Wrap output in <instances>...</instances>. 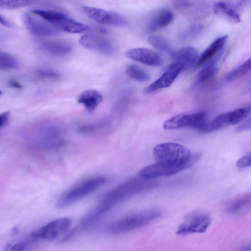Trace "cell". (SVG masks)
<instances>
[{
	"label": "cell",
	"instance_id": "7a4b0ae2",
	"mask_svg": "<svg viewBox=\"0 0 251 251\" xmlns=\"http://www.w3.org/2000/svg\"><path fill=\"white\" fill-rule=\"evenodd\" d=\"M161 215V211L155 209L136 212L112 223L107 231L111 234L124 233L145 226Z\"/></svg>",
	"mask_w": 251,
	"mask_h": 251
},
{
	"label": "cell",
	"instance_id": "277c9868",
	"mask_svg": "<svg viewBox=\"0 0 251 251\" xmlns=\"http://www.w3.org/2000/svg\"><path fill=\"white\" fill-rule=\"evenodd\" d=\"M106 181L104 176L88 178L79 182L65 192L58 200L59 207H65L81 200L102 186Z\"/></svg>",
	"mask_w": 251,
	"mask_h": 251
},
{
	"label": "cell",
	"instance_id": "603a6c76",
	"mask_svg": "<svg viewBox=\"0 0 251 251\" xmlns=\"http://www.w3.org/2000/svg\"><path fill=\"white\" fill-rule=\"evenodd\" d=\"M251 71V56L237 68L231 71L225 77L226 81L241 77Z\"/></svg>",
	"mask_w": 251,
	"mask_h": 251
},
{
	"label": "cell",
	"instance_id": "4dcf8cb0",
	"mask_svg": "<svg viewBox=\"0 0 251 251\" xmlns=\"http://www.w3.org/2000/svg\"><path fill=\"white\" fill-rule=\"evenodd\" d=\"M237 131H244L251 130V116L239 125L235 129Z\"/></svg>",
	"mask_w": 251,
	"mask_h": 251
},
{
	"label": "cell",
	"instance_id": "7402d4cb",
	"mask_svg": "<svg viewBox=\"0 0 251 251\" xmlns=\"http://www.w3.org/2000/svg\"><path fill=\"white\" fill-rule=\"evenodd\" d=\"M126 74L130 78L139 82L147 81L150 79V75L146 71L134 64L127 67Z\"/></svg>",
	"mask_w": 251,
	"mask_h": 251
},
{
	"label": "cell",
	"instance_id": "9c48e42d",
	"mask_svg": "<svg viewBox=\"0 0 251 251\" xmlns=\"http://www.w3.org/2000/svg\"><path fill=\"white\" fill-rule=\"evenodd\" d=\"M82 9L88 17L100 24L119 26L126 24L123 17L113 11L88 6H83Z\"/></svg>",
	"mask_w": 251,
	"mask_h": 251
},
{
	"label": "cell",
	"instance_id": "52a82bcc",
	"mask_svg": "<svg viewBox=\"0 0 251 251\" xmlns=\"http://www.w3.org/2000/svg\"><path fill=\"white\" fill-rule=\"evenodd\" d=\"M211 224V219L207 214L201 212L190 213L183 220L176 230L179 235L204 232Z\"/></svg>",
	"mask_w": 251,
	"mask_h": 251
},
{
	"label": "cell",
	"instance_id": "5bb4252c",
	"mask_svg": "<svg viewBox=\"0 0 251 251\" xmlns=\"http://www.w3.org/2000/svg\"><path fill=\"white\" fill-rule=\"evenodd\" d=\"M185 169L183 167L156 163L143 168L139 173V176L143 179L167 176L177 174Z\"/></svg>",
	"mask_w": 251,
	"mask_h": 251
},
{
	"label": "cell",
	"instance_id": "8992f818",
	"mask_svg": "<svg viewBox=\"0 0 251 251\" xmlns=\"http://www.w3.org/2000/svg\"><path fill=\"white\" fill-rule=\"evenodd\" d=\"M251 106H246L217 115L208 123L202 132L208 133L239 123L250 113Z\"/></svg>",
	"mask_w": 251,
	"mask_h": 251
},
{
	"label": "cell",
	"instance_id": "d6a6232c",
	"mask_svg": "<svg viewBox=\"0 0 251 251\" xmlns=\"http://www.w3.org/2000/svg\"><path fill=\"white\" fill-rule=\"evenodd\" d=\"M8 85L11 88L15 89H21L23 87L22 85L18 81L15 80H11L8 81Z\"/></svg>",
	"mask_w": 251,
	"mask_h": 251
},
{
	"label": "cell",
	"instance_id": "ba28073f",
	"mask_svg": "<svg viewBox=\"0 0 251 251\" xmlns=\"http://www.w3.org/2000/svg\"><path fill=\"white\" fill-rule=\"evenodd\" d=\"M71 224L70 219L65 217L54 220L32 232L30 236L35 240L52 241L68 230Z\"/></svg>",
	"mask_w": 251,
	"mask_h": 251
},
{
	"label": "cell",
	"instance_id": "44dd1931",
	"mask_svg": "<svg viewBox=\"0 0 251 251\" xmlns=\"http://www.w3.org/2000/svg\"><path fill=\"white\" fill-rule=\"evenodd\" d=\"M251 208V194H248L233 201L227 207V211L231 214H238Z\"/></svg>",
	"mask_w": 251,
	"mask_h": 251
},
{
	"label": "cell",
	"instance_id": "ffe728a7",
	"mask_svg": "<svg viewBox=\"0 0 251 251\" xmlns=\"http://www.w3.org/2000/svg\"><path fill=\"white\" fill-rule=\"evenodd\" d=\"M174 19L173 13L163 9L156 13L150 21L148 28L150 31H155L169 25Z\"/></svg>",
	"mask_w": 251,
	"mask_h": 251
},
{
	"label": "cell",
	"instance_id": "6da1fadb",
	"mask_svg": "<svg viewBox=\"0 0 251 251\" xmlns=\"http://www.w3.org/2000/svg\"><path fill=\"white\" fill-rule=\"evenodd\" d=\"M152 154L156 163L180 166L186 169L197 159L191 156L189 150L185 146L173 142L162 143L153 148Z\"/></svg>",
	"mask_w": 251,
	"mask_h": 251
},
{
	"label": "cell",
	"instance_id": "5b68a950",
	"mask_svg": "<svg viewBox=\"0 0 251 251\" xmlns=\"http://www.w3.org/2000/svg\"><path fill=\"white\" fill-rule=\"evenodd\" d=\"M206 118L204 111L178 114L164 122L163 127L167 130L190 127L202 132L208 123Z\"/></svg>",
	"mask_w": 251,
	"mask_h": 251
},
{
	"label": "cell",
	"instance_id": "f1b7e54d",
	"mask_svg": "<svg viewBox=\"0 0 251 251\" xmlns=\"http://www.w3.org/2000/svg\"><path fill=\"white\" fill-rule=\"evenodd\" d=\"M202 27V25L200 24L192 25L184 32L181 36L183 40H188L195 37L201 32Z\"/></svg>",
	"mask_w": 251,
	"mask_h": 251
},
{
	"label": "cell",
	"instance_id": "1f68e13d",
	"mask_svg": "<svg viewBox=\"0 0 251 251\" xmlns=\"http://www.w3.org/2000/svg\"><path fill=\"white\" fill-rule=\"evenodd\" d=\"M10 118V112L6 111L1 114L0 116V127H5L8 123Z\"/></svg>",
	"mask_w": 251,
	"mask_h": 251
},
{
	"label": "cell",
	"instance_id": "e0dca14e",
	"mask_svg": "<svg viewBox=\"0 0 251 251\" xmlns=\"http://www.w3.org/2000/svg\"><path fill=\"white\" fill-rule=\"evenodd\" d=\"M103 99L102 95L98 91L89 89L83 92L78 97V103L83 105L90 113L92 112L101 103Z\"/></svg>",
	"mask_w": 251,
	"mask_h": 251
},
{
	"label": "cell",
	"instance_id": "f546056e",
	"mask_svg": "<svg viewBox=\"0 0 251 251\" xmlns=\"http://www.w3.org/2000/svg\"><path fill=\"white\" fill-rule=\"evenodd\" d=\"M35 74L37 76L42 78L49 79H58L61 76L57 72L48 69L37 70Z\"/></svg>",
	"mask_w": 251,
	"mask_h": 251
},
{
	"label": "cell",
	"instance_id": "cb8c5ba5",
	"mask_svg": "<svg viewBox=\"0 0 251 251\" xmlns=\"http://www.w3.org/2000/svg\"><path fill=\"white\" fill-rule=\"evenodd\" d=\"M218 72V69L216 66L213 64L208 65L198 73L195 84L199 85L206 82L214 77Z\"/></svg>",
	"mask_w": 251,
	"mask_h": 251
},
{
	"label": "cell",
	"instance_id": "83f0119b",
	"mask_svg": "<svg viewBox=\"0 0 251 251\" xmlns=\"http://www.w3.org/2000/svg\"><path fill=\"white\" fill-rule=\"evenodd\" d=\"M35 241V240L30 236L27 239L15 245H7L4 251H24L32 243Z\"/></svg>",
	"mask_w": 251,
	"mask_h": 251
},
{
	"label": "cell",
	"instance_id": "3957f363",
	"mask_svg": "<svg viewBox=\"0 0 251 251\" xmlns=\"http://www.w3.org/2000/svg\"><path fill=\"white\" fill-rule=\"evenodd\" d=\"M32 13L38 16L55 27L71 33H82L89 30L90 27L78 22L65 14L51 10L34 9Z\"/></svg>",
	"mask_w": 251,
	"mask_h": 251
},
{
	"label": "cell",
	"instance_id": "ac0fdd59",
	"mask_svg": "<svg viewBox=\"0 0 251 251\" xmlns=\"http://www.w3.org/2000/svg\"><path fill=\"white\" fill-rule=\"evenodd\" d=\"M41 48L50 54L62 56L69 54L72 50L73 47L70 43L66 42L51 41L43 43Z\"/></svg>",
	"mask_w": 251,
	"mask_h": 251
},
{
	"label": "cell",
	"instance_id": "8fae6325",
	"mask_svg": "<svg viewBox=\"0 0 251 251\" xmlns=\"http://www.w3.org/2000/svg\"><path fill=\"white\" fill-rule=\"evenodd\" d=\"M79 42L84 48L102 54H111L114 50L113 44L109 39L97 34H84Z\"/></svg>",
	"mask_w": 251,
	"mask_h": 251
},
{
	"label": "cell",
	"instance_id": "7c38bea8",
	"mask_svg": "<svg viewBox=\"0 0 251 251\" xmlns=\"http://www.w3.org/2000/svg\"><path fill=\"white\" fill-rule=\"evenodd\" d=\"M184 67L183 65L179 63L172 64L158 78L144 90V92L149 94L157 90L169 87Z\"/></svg>",
	"mask_w": 251,
	"mask_h": 251
},
{
	"label": "cell",
	"instance_id": "d4e9b609",
	"mask_svg": "<svg viewBox=\"0 0 251 251\" xmlns=\"http://www.w3.org/2000/svg\"><path fill=\"white\" fill-rule=\"evenodd\" d=\"M19 66L18 60L9 53L0 51V69L1 70L15 69Z\"/></svg>",
	"mask_w": 251,
	"mask_h": 251
},
{
	"label": "cell",
	"instance_id": "4316f807",
	"mask_svg": "<svg viewBox=\"0 0 251 251\" xmlns=\"http://www.w3.org/2000/svg\"><path fill=\"white\" fill-rule=\"evenodd\" d=\"M30 0H0V7L6 9H14L28 6L32 4Z\"/></svg>",
	"mask_w": 251,
	"mask_h": 251
},
{
	"label": "cell",
	"instance_id": "30bf717a",
	"mask_svg": "<svg viewBox=\"0 0 251 251\" xmlns=\"http://www.w3.org/2000/svg\"><path fill=\"white\" fill-rule=\"evenodd\" d=\"M22 20L29 32L35 36H52L60 33L58 30L51 25L46 21H42L29 13H24L22 16Z\"/></svg>",
	"mask_w": 251,
	"mask_h": 251
},
{
	"label": "cell",
	"instance_id": "9a60e30c",
	"mask_svg": "<svg viewBox=\"0 0 251 251\" xmlns=\"http://www.w3.org/2000/svg\"><path fill=\"white\" fill-rule=\"evenodd\" d=\"M215 14L233 23H239L240 16L236 7L229 3L219 1L213 6Z\"/></svg>",
	"mask_w": 251,
	"mask_h": 251
},
{
	"label": "cell",
	"instance_id": "4fadbf2b",
	"mask_svg": "<svg viewBox=\"0 0 251 251\" xmlns=\"http://www.w3.org/2000/svg\"><path fill=\"white\" fill-rule=\"evenodd\" d=\"M125 56L136 62L152 66H160L163 63L162 57L157 52L146 48H134L127 50Z\"/></svg>",
	"mask_w": 251,
	"mask_h": 251
},
{
	"label": "cell",
	"instance_id": "836d02e7",
	"mask_svg": "<svg viewBox=\"0 0 251 251\" xmlns=\"http://www.w3.org/2000/svg\"><path fill=\"white\" fill-rule=\"evenodd\" d=\"M0 23L3 26L7 27H11L12 26L11 23L2 15L0 16Z\"/></svg>",
	"mask_w": 251,
	"mask_h": 251
},
{
	"label": "cell",
	"instance_id": "2e32d148",
	"mask_svg": "<svg viewBox=\"0 0 251 251\" xmlns=\"http://www.w3.org/2000/svg\"><path fill=\"white\" fill-rule=\"evenodd\" d=\"M227 39V35L215 39L201 54L197 61V66L202 65L213 59L222 49Z\"/></svg>",
	"mask_w": 251,
	"mask_h": 251
},
{
	"label": "cell",
	"instance_id": "e575fe53",
	"mask_svg": "<svg viewBox=\"0 0 251 251\" xmlns=\"http://www.w3.org/2000/svg\"><path fill=\"white\" fill-rule=\"evenodd\" d=\"M240 251H251V243L244 246Z\"/></svg>",
	"mask_w": 251,
	"mask_h": 251
},
{
	"label": "cell",
	"instance_id": "484cf974",
	"mask_svg": "<svg viewBox=\"0 0 251 251\" xmlns=\"http://www.w3.org/2000/svg\"><path fill=\"white\" fill-rule=\"evenodd\" d=\"M148 41L152 46L161 51L167 52L170 54L173 51L167 40L161 36H151L148 38Z\"/></svg>",
	"mask_w": 251,
	"mask_h": 251
},
{
	"label": "cell",
	"instance_id": "d590c367",
	"mask_svg": "<svg viewBox=\"0 0 251 251\" xmlns=\"http://www.w3.org/2000/svg\"><path fill=\"white\" fill-rule=\"evenodd\" d=\"M247 89L249 91H251V79L247 85Z\"/></svg>",
	"mask_w": 251,
	"mask_h": 251
},
{
	"label": "cell",
	"instance_id": "d6986e66",
	"mask_svg": "<svg viewBox=\"0 0 251 251\" xmlns=\"http://www.w3.org/2000/svg\"><path fill=\"white\" fill-rule=\"evenodd\" d=\"M170 54L175 62L180 63L184 67L193 64L198 59L197 50L191 47H184L177 51H173Z\"/></svg>",
	"mask_w": 251,
	"mask_h": 251
}]
</instances>
